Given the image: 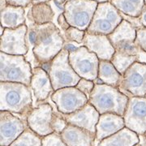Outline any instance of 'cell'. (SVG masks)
<instances>
[{
    "instance_id": "7402d4cb",
    "label": "cell",
    "mask_w": 146,
    "mask_h": 146,
    "mask_svg": "<svg viewBox=\"0 0 146 146\" xmlns=\"http://www.w3.org/2000/svg\"><path fill=\"white\" fill-rule=\"evenodd\" d=\"M98 79L100 80L99 83L118 88L122 81L123 75L117 71L110 61L100 60Z\"/></svg>"
},
{
    "instance_id": "f546056e",
    "label": "cell",
    "mask_w": 146,
    "mask_h": 146,
    "mask_svg": "<svg viewBox=\"0 0 146 146\" xmlns=\"http://www.w3.org/2000/svg\"><path fill=\"white\" fill-rule=\"evenodd\" d=\"M68 123L63 117V115H58L54 112L52 119H51V127L54 132L61 134L63 130L67 127Z\"/></svg>"
},
{
    "instance_id": "836d02e7",
    "label": "cell",
    "mask_w": 146,
    "mask_h": 146,
    "mask_svg": "<svg viewBox=\"0 0 146 146\" xmlns=\"http://www.w3.org/2000/svg\"><path fill=\"white\" fill-rule=\"evenodd\" d=\"M7 5L25 7L32 3L31 0H6Z\"/></svg>"
},
{
    "instance_id": "30bf717a",
    "label": "cell",
    "mask_w": 146,
    "mask_h": 146,
    "mask_svg": "<svg viewBox=\"0 0 146 146\" xmlns=\"http://www.w3.org/2000/svg\"><path fill=\"white\" fill-rule=\"evenodd\" d=\"M51 100L56 105L58 110L63 115L76 112L89 102L88 98L76 86L55 91L51 95Z\"/></svg>"
},
{
    "instance_id": "ba28073f",
    "label": "cell",
    "mask_w": 146,
    "mask_h": 146,
    "mask_svg": "<svg viewBox=\"0 0 146 146\" xmlns=\"http://www.w3.org/2000/svg\"><path fill=\"white\" fill-rule=\"evenodd\" d=\"M99 58L84 46L69 51V63L80 78L96 80L98 77Z\"/></svg>"
},
{
    "instance_id": "52a82bcc",
    "label": "cell",
    "mask_w": 146,
    "mask_h": 146,
    "mask_svg": "<svg viewBox=\"0 0 146 146\" xmlns=\"http://www.w3.org/2000/svg\"><path fill=\"white\" fill-rule=\"evenodd\" d=\"M120 11L110 2L98 3L87 33L108 36L123 21Z\"/></svg>"
},
{
    "instance_id": "ac0fdd59",
    "label": "cell",
    "mask_w": 146,
    "mask_h": 146,
    "mask_svg": "<svg viewBox=\"0 0 146 146\" xmlns=\"http://www.w3.org/2000/svg\"><path fill=\"white\" fill-rule=\"evenodd\" d=\"M32 89L38 102L46 100L50 94L54 93L50 76L43 68H34L33 69L31 79Z\"/></svg>"
},
{
    "instance_id": "484cf974",
    "label": "cell",
    "mask_w": 146,
    "mask_h": 146,
    "mask_svg": "<svg viewBox=\"0 0 146 146\" xmlns=\"http://www.w3.org/2000/svg\"><path fill=\"white\" fill-rule=\"evenodd\" d=\"M138 61V56L128 55L126 54L115 51L114 56L112 57L110 62L114 65L117 71L121 74L123 75L125 72L130 68L131 66Z\"/></svg>"
},
{
    "instance_id": "e0dca14e",
    "label": "cell",
    "mask_w": 146,
    "mask_h": 146,
    "mask_svg": "<svg viewBox=\"0 0 146 146\" xmlns=\"http://www.w3.org/2000/svg\"><path fill=\"white\" fill-rule=\"evenodd\" d=\"M124 127L125 123L123 116L113 113L101 115L96 126V141L99 143L105 138L114 135Z\"/></svg>"
},
{
    "instance_id": "44dd1931",
    "label": "cell",
    "mask_w": 146,
    "mask_h": 146,
    "mask_svg": "<svg viewBox=\"0 0 146 146\" xmlns=\"http://www.w3.org/2000/svg\"><path fill=\"white\" fill-rule=\"evenodd\" d=\"M25 22V9L22 7L7 5L1 10V24L5 29H16Z\"/></svg>"
},
{
    "instance_id": "7c38bea8",
    "label": "cell",
    "mask_w": 146,
    "mask_h": 146,
    "mask_svg": "<svg viewBox=\"0 0 146 146\" xmlns=\"http://www.w3.org/2000/svg\"><path fill=\"white\" fill-rule=\"evenodd\" d=\"M27 34L28 28L25 25L16 29H5L1 36L0 52L11 55H25L29 50Z\"/></svg>"
},
{
    "instance_id": "d6986e66",
    "label": "cell",
    "mask_w": 146,
    "mask_h": 146,
    "mask_svg": "<svg viewBox=\"0 0 146 146\" xmlns=\"http://www.w3.org/2000/svg\"><path fill=\"white\" fill-rule=\"evenodd\" d=\"M60 135L68 146H94L96 141V134L72 124H68Z\"/></svg>"
},
{
    "instance_id": "8fae6325",
    "label": "cell",
    "mask_w": 146,
    "mask_h": 146,
    "mask_svg": "<svg viewBox=\"0 0 146 146\" xmlns=\"http://www.w3.org/2000/svg\"><path fill=\"white\" fill-rule=\"evenodd\" d=\"M123 119L126 127L143 135L146 131V98H129Z\"/></svg>"
},
{
    "instance_id": "d6a6232c",
    "label": "cell",
    "mask_w": 146,
    "mask_h": 146,
    "mask_svg": "<svg viewBox=\"0 0 146 146\" xmlns=\"http://www.w3.org/2000/svg\"><path fill=\"white\" fill-rule=\"evenodd\" d=\"M135 43L140 50L146 53V28L141 27L136 29V37Z\"/></svg>"
},
{
    "instance_id": "1f68e13d",
    "label": "cell",
    "mask_w": 146,
    "mask_h": 146,
    "mask_svg": "<svg viewBox=\"0 0 146 146\" xmlns=\"http://www.w3.org/2000/svg\"><path fill=\"white\" fill-rule=\"evenodd\" d=\"M94 86H95V84H94L93 80H89L81 78L80 80L78 82V84H76V87L80 92H82L88 98V99L89 100L90 95H91V93H92V91L94 89Z\"/></svg>"
},
{
    "instance_id": "5b68a950",
    "label": "cell",
    "mask_w": 146,
    "mask_h": 146,
    "mask_svg": "<svg viewBox=\"0 0 146 146\" xmlns=\"http://www.w3.org/2000/svg\"><path fill=\"white\" fill-rule=\"evenodd\" d=\"M46 65L48 68L46 71L50 76L54 92L63 88L75 87L81 79L69 63V50L65 47Z\"/></svg>"
},
{
    "instance_id": "60d3db41",
    "label": "cell",
    "mask_w": 146,
    "mask_h": 146,
    "mask_svg": "<svg viewBox=\"0 0 146 146\" xmlns=\"http://www.w3.org/2000/svg\"><path fill=\"white\" fill-rule=\"evenodd\" d=\"M145 7H146V0H145Z\"/></svg>"
},
{
    "instance_id": "3957f363",
    "label": "cell",
    "mask_w": 146,
    "mask_h": 146,
    "mask_svg": "<svg viewBox=\"0 0 146 146\" xmlns=\"http://www.w3.org/2000/svg\"><path fill=\"white\" fill-rule=\"evenodd\" d=\"M128 100L129 98L118 88L97 83L91 93L89 102L94 106L100 115L113 113L123 117Z\"/></svg>"
},
{
    "instance_id": "8992f818",
    "label": "cell",
    "mask_w": 146,
    "mask_h": 146,
    "mask_svg": "<svg viewBox=\"0 0 146 146\" xmlns=\"http://www.w3.org/2000/svg\"><path fill=\"white\" fill-rule=\"evenodd\" d=\"M98 6L94 0H67L63 14L70 26L87 31Z\"/></svg>"
},
{
    "instance_id": "5bb4252c",
    "label": "cell",
    "mask_w": 146,
    "mask_h": 146,
    "mask_svg": "<svg viewBox=\"0 0 146 146\" xmlns=\"http://www.w3.org/2000/svg\"><path fill=\"white\" fill-rule=\"evenodd\" d=\"M28 127L26 121L21 119L9 111L0 114V145L9 146Z\"/></svg>"
},
{
    "instance_id": "cb8c5ba5",
    "label": "cell",
    "mask_w": 146,
    "mask_h": 146,
    "mask_svg": "<svg viewBox=\"0 0 146 146\" xmlns=\"http://www.w3.org/2000/svg\"><path fill=\"white\" fill-rule=\"evenodd\" d=\"M27 17L36 25H42L50 23L54 18V11L48 3H40L33 5Z\"/></svg>"
},
{
    "instance_id": "277c9868",
    "label": "cell",
    "mask_w": 146,
    "mask_h": 146,
    "mask_svg": "<svg viewBox=\"0 0 146 146\" xmlns=\"http://www.w3.org/2000/svg\"><path fill=\"white\" fill-rule=\"evenodd\" d=\"M31 65L25 55H11L0 52V81L24 84L30 86Z\"/></svg>"
},
{
    "instance_id": "83f0119b",
    "label": "cell",
    "mask_w": 146,
    "mask_h": 146,
    "mask_svg": "<svg viewBox=\"0 0 146 146\" xmlns=\"http://www.w3.org/2000/svg\"><path fill=\"white\" fill-rule=\"evenodd\" d=\"M115 51L126 54L128 55H133V56H138L140 52V48L136 45L135 42H119L114 46Z\"/></svg>"
},
{
    "instance_id": "9a60e30c",
    "label": "cell",
    "mask_w": 146,
    "mask_h": 146,
    "mask_svg": "<svg viewBox=\"0 0 146 146\" xmlns=\"http://www.w3.org/2000/svg\"><path fill=\"white\" fill-rule=\"evenodd\" d=\"M61 115L67 120L68 124L76 126L96 134V126L98 123L101 115L94 106L89 102L85 105L83 108L78 110L76 112L69 115Z\"/></svg>"
},
{
    "instance_id": "8d00e7d4",
    "label": "cell",
    "mask_w": 146,
    "mask_h": 146,
    "mask_svg": "<svg viewBox=\"0 0 146 146\" xmlns=\"http://www.w3.org/2000/svg\"><path fill=\"white\" fill-rule=\"evenodd\" d=\"M140 138V142H139V146H146V131L143 135L139 136Z\"/></svg>"
},
{
    "instance_id": "4dcf8cb0",
    "label": "cell",
    "mask_w": 146,
    "mask_h": 146,
    "mask_svg": "<svg viewBox=\"0 0 146 146\" xmlns=\"http://www.w3.org/2000/svg\"><path fill=\"white\" fill-rule=\"evenodd\" d=\"M42 146H68L61 137L60 134L53 132L46 136L42 137Z\"/></svg>"
},
{
    "instance_id": "7a4b0ae2",
    "label": "cell",
    "mask_w": 146,
    "mask_h": 146,
    "mask_svg": "<svg viewBox=\"0 0 146 146\" xmlns=\"http://www.w3.org/2000/svg\"><path fill=\"white\" fill-rule=\"evenodd\" d=\"M33 108L29 86L24 84L0 82V110L21 115L26 119Z\"/></svg>"
},
{
    "instance_id": "f1b7e54d",
    "label": "cell",
    "mask_w": 146,
    "mask_h": 146,
    "mask_svg": "<svg viewBox=\"0 0 146 146\" xmlns=\"http://www.w3.org/2000/svg\"><path fill=\"white\" fill-rule=\"evenodd\" d=\"M85 33L86 31H83L76 28L70 26V28H68L65 31V36L68 41L75 42L78 44H82Z\"/></svg>"
},
{
    "instance_id": "2e32d148",
    "label": "cell",
    "mask_w": 146,
    "mask_h": 146,
    "mask_svg": "<svg viewBox=\"0 0 146 146\" xmlns=\"http://www.w3.org/2000/svg\"><path fill=\"white\" fill-rule=\"evenodd\" d=\"M82 44L90 52L94 53L99 60L110 61L115 53V48L106 35L91 34L86 32Z\"/></svg>"
},
{
    "instance_id": "603a6c76",
    "label": "cell",
    "mask_w": 146,
    "mask_h": 146,
    "mask_svg": "<svg viewBox=\"0 0 146 146\" xmlns=\"http://www.w3.org/2000/svg\"><path fill=\"white\" fill-rule=\"evenodd\" d=\"M136 37V28L126 20H123L113 33L108 35V38L113 46L119 42H134Z\"/></svg>"
},
{
    "instance_id": "d4e9b609",
    "label": "cell",
    "mask_w": 146,
    "mask_h": 146,
    "mask_svg": "<svg viewBox=\"0 0 146 146\" xmlns=\"http://www.w3.org/2000/svg\"><path fill=\"white\" fill-rule=\"evenodd\" d=\"M110 3L121 13L134 18L140 17L145 6V0H110Z\"/></svg>"
},
{
    "instance_id": "6da1fadb",
    "label": "cell",
    "mask_w": 146,
    "mask_h": 146,
    "mask_svg": "<svg viewBox=\"0 0 146 146\" xmlns=\"http://www.w3.org/2000/svg\"><path fill=\"white\" fill-rule=\"evenodd\" d=\"M28 37L34 57L42 65L49 64L64 48L65 41L52 22L42 25H33L28 31Z\"/></svg>"
},
{
    "instance_id": "4316f807",
    "label": "cell",
    "mask_w": 146,
    "mask_h": 146,
    "mask_svg": "<svg viewBox=\"0 0 146 146\" xmlns=\"http://www.w3.org/2000/svg\"><path fill=\"white\" fill-rule=\"evenodd\" d=\"M42 137L38 136L29 127L9 146H42Z\"/></svg>"
},
{
    "instance_id": "b9f144b4",
    "label": "cell",
    "mask_w": 146,
    "mask_h": 146,
    "mask_svg": "<svg viewBox=\"0 0 146 146\" xmlns=\"http://www.w3.org/2000/svg\"><path fill=\"white\" fill-rule=\"evenodd\" d=\"M135 146H139V145H136Z\"/></svg>"
},
{
    "instance_id": "ffe728a7",
    "label": "cell",
    "mask_w": 146,
    "mask_h": 146,
    "mask_svg": "<svg viewBox=\"0 0 146 146\" xmlns=\"http://www.w3.org/2000/svg\"><path fill=\"white\" fill-rule=\"evenodd\" d=\"M139 142V135L125 127L114 135L100 141L97 146H135Z\"/></svg>"
},
{
    "instance_id": "4fadbf2b",
    "label": "cell",
    "mask_w": 146,
    "mask_h": 146,
    "mask_svg": "<svg viewBox=\"0 0 146 146\" xmlns=\"http://www.w3.org/2000/svg\"><path fill=\"white\" fill-rule=\"evenodd\" d=\"M54 110L50 104H42L33 108L27 115L25 121L28 127L41 137L46 136L54 132L51 127Z\"/></svg>"
},
{
    "instance_id": "e575fe53",
    "label": "cell",
    "mask_w": 146,
    "mask_h": 146,
    "mask_svg": "<svg viewBox=\"0 0 146 146\" xmlns=\"http://www.w3.org/2000/svg\"><path fill=\"white\" fill-rule=\"evenodd\" d=\"M58 23L59 25V27L64 30V32L66 31L68 29V28H70V25L68 24V22L66 20L65 16H64V14L62 13L60 14L58 17Z\"/></svg>"
},
{
    "instance_id": "74e56055",
    "label": "cell",
    "mask_w": 146,
    "mask_h": 146,
    "mask_svg": "<svg viewBox=\"0 0 146 146\" xmlns=\"http://www.w3.org/2000/svg\"><path fill=\"white\" fill-rule=\"evenodd\" d=\"M31 1L33 5H36V4H40V3H45L50 0H31Z\"/></svg>"
},
{
    "instance_id": "7bdbcfd3",
    "label": "cell",
    "mask_w": 146,
    "mask_h": 146,
    "mask_svg": "<svg viewBox=\"0 0 146 146\" xmlns=\"http://www.w3.org/2000/svg\"><path fill=\"white\" fill-rule=\"evenodd\" d=\"M145 98H146V95H145Z\"/></svg>"
},
{
    "instance_id": "9c48e42d",
    "label": "cell",
    "mask_w": 146,
    "mask_h": 146,
    "mask_svg": "<svg viewBox=\"0 0 146 146\" xmlns=\"http://www.w3.org/2000/svg\"><path fill=\"white\" fill-rule=\"evenodd\" d=\"M118 89L128 98L145 97L146 63L137 61L123 75Z\"/></svg>"
},
{
    "instance_id": "f35d334b",
    "label": "cell",
    "mask_w": 146,
    "mask_h": 146,
    "mask_svg": "<svg viewBox=\"0 0 146 146\" xmlns=\"http://www.w3.org/2000/svg\"><path fill=\"white\" fill-rule=\"evenodd\" d=\"M94 1H96V2H98V3H105V2H108L109 0H94Z\"/></svg>"
},
{
    "instance_id": "d590c367",
    "label": "cell",
    "mask_w": 146,
    "mask_h": 146,
    "mask_svg": "<svg viewBox=\"0 0 146 146\" xmlns=\"http://www.w3.org/2000/svg\"><path fill=\"white\" fill-rule=\"evenodd\" d=\"M139 20H140L142 27H145L146 28V7H145V6H144V8H143L142 12H141V16L139 17Z\"/></svg>"
},
{
    "instance_id": "ab89813d",
    "label": "cell",
    "mask_w": 146,
    "mask_h": 146,
    "mask_svg": "<svg viewBox=\"0 0 146 146\" xmlns=\"http://www.w3.org/2000/svg\"><path fill=\"white\" fill-rule=\"evenodd\" d=\"M54 1H56V2L58 3H64V2H66L67 0H54Z\"/></svg>"
}]
</instances>
